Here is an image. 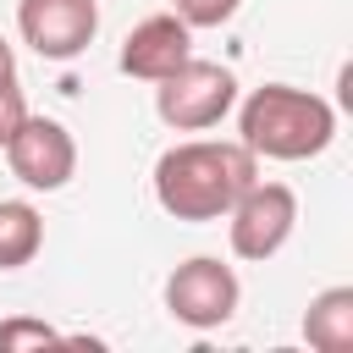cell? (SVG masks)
Returning a JSON list of instances; mask_svg holds the SVG:
<instances>
[{"instance_id": "obj_5", "label": "cell", "mask_w": 353, "mask_h": 353, "mask_svg": "<svg viewBox=\"0 0 353 353\" xmlns=\"http://www.w3.org/2000/svg\"><path fill=\"white\" fill-rule=\"evenodd\" d=\"M237 298H243V281L232 265L199 254V259H182L171 276H165V309L171 320L193 325V331H215L237 314Z\"/></svg>"}, {"instance_id": "obj_7", "label": "cell", "mask_w": 353, "mask_h": 353, "mask_svg": "<svg viewBox=\"0 0 353 353\" xmlns=\"http://www.w3.org/2000/svg\"><path fill=\"white\" fill-rule=\"evenodd\" d=\"M17 33L39 61H72L99 33V0H17Z\"/></svg>"}, {"instance_id": "obj_11", "label": "cell", "mask_w": 353, "mask_h": 353, "mask_svg": "<svg viewBox=\"0 0 353 353\" xmlns=\"http://www.w3.org/2000/svg\"><path fill=\"white\" fill-rule=\"evenodd\" d=\"M61 331H50L44 320H0V353H17V347H55Z\"/></svg>"}, {"instance_id": "obj_1", "label": "cell", "mask_w": 353, "mask_h": 353, "mask_svg": "<svg viewBox=\"0 0 353 353\" xmlns=\"http://www.w3.org/2000/svg\"><path fill=\"white\" fill-rule=\"evenodd\" d=\"M259 176V154L248 143H221V138H193L171 143L154 160V199L171 221H221L237 193Z\"/></svg>"}, {"instance_id": "obj_9", "label": "cell", "mask_w": 353, "mask_h": 353, "mask_svg": "<svg viewBox=\"0 0 353 353\" xmlns=\"http://www.w3.org/2000/svg\"><path fill=\"white\" fill-rule=\"evenodd\" d=\"M303 342L314 353H347L353 347V287H325L320 298H309Z\"/></svg>"}, {"instance_id": "obj_2", "label": "cell", "mask_w": 353, "mask_h": 353, "mask_svg": "<svg viewBox=\"0 0 353 353\" xmlns=\"http://www.w3.org/2000/svg\"><path fill=\"white\" fill-rule=\"evenodd\" d=\"M237 143H248L265 160H314L336 138V110L331 99L292 88V83H265L243 99L237 110Z\"/></svg>"}, {"instance_id": "obj_6", "label": "cell", "mask_w": 353, "mask_h": 353, "mask_svg": "<svg viewBox=\"0 0 353 353\" xmlns=\"http://www.w3.org/2000/svg\"><path fill=\"white\" fill-rule=\"evenodd\" d=\"M6 165H11V176L22 188L55 193L77 171V143L55 116H22V127L6 138Z\"/></svg>"}, {"instance_id": "obj_14", "label": "cell", "mask_w": 353, "mask_h": 353, "mask_svg": "<svg viewBox=\"0 0 353 353\" xmlns=\"http://www.w3.org/2000/svg\"><path fill=\"white\" fill-rule=\"evenodd\" d=\"M0 77H17V55H11L6 39H0Z\"/></svg>"}, {"instance_id": "obj_3", "label": "cell", "mask_w": 353, "mask_h": 353, "mask_svg": "<svg viewBox=\"0 0 353 353\" xmlns=\"http://www.w3.org/2000/svg\"><path fill=\"white\" fill-rule=\"evenodd\" d=\"M232 105H237V77H232L221 61L188 55L176 72H165V77L154 83V116H160L171 132H204V127H215Z\"/></svg>"}, {"instance_id": "obj_10", "label": "cell", "mask_w": 353, "mask_h": 353, "mask_svg": "<svg viewBox=\"0 0 353 353\" xmlns=\"http://www.w3.org/2000/svg\"><path fill=\"white\" fill-rule=\"evenodd\" d=\"M44 248V215L28 199H0V270H22Z\"/></svg>"}, {"instance_id": "obj_4", "label": "cell", "mask_w": 353, "mask_h": 353, "mask_svg": "<svg viewBox=\"0 0 353 353\" xmlns=\"http://www.w3.org/2000/svg\"><path fill=\"white\" fill-rule=\"evenodd\" d=\"M292 226H298V193H292L287 182H259V176H254V182L237 193V204L226 210L232 254H237V259H254V265L276 259V254L287 248Z\"/></svg>"}, {"instance_id": "obj_8", "label": "cell", "mask_w": 353, "mask_h": 353, "mask_svg": "<svg viewBox=\"0 0 353 353\" xmlns=\"http://www.w3.org/2000/svg\"><path fill=\"white\" fill-rule=\"evenodd\" d=\"M193 55V28L176 11H154L143 17L127 39H121V72L138 83H160L165 72H176Z\"/></svg>"}, {"instance_id": "obj_13", "label": "cell", "mask_w": 353, "mask_h": 353, "mask_svg": "<svg viewBox=\"0 0 353 353\" xmlns=\"http://www.w3.org/2000/svg\"><path fill=\"white\" fill-rule=\"evenodd\" d=\"M22 116H28V99H22V88H17V77H0V149H6V138L22 127Z\"/></svg>"}, {"instance_id": "obj_12", "label": "cell", "mask_w": 353, "mask_h": 353, "mask_svg": "<svg viewBox=\"0 0 353 353\" xmlns=\"http://www.w3.org/2000/svg\"><path fill=\"white\" fill-rule=\"evenodd\" d=\"M237 6H243V0H171V11H176L188 28H221V22L237 17Z\"/></svg>"}]
</instances>
